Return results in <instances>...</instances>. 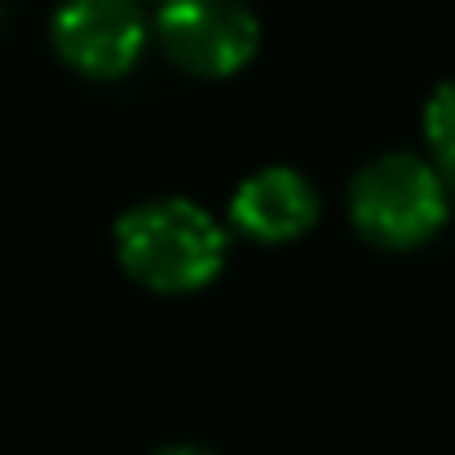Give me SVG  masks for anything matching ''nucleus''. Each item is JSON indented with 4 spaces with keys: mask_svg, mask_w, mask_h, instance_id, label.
<instances>
[{
    "mask_svg": "<svg viewBox=\"0 0 455 455\" xmlns=\"http://www.w3.org/2000/svg\"><path fill=\"white\" fill-rule=\"evenodd\" d=\"M230 221L257 243H288L318 221V195L305 172L275 164L239 181L230 199Z\"/></svg>",
    "mask_w": 455,
    "mask_h": 455,
    "instance_id": "nucleus-5",
    "label": "nucleus"
},
{
    "mask_svg": "<svg viewBox=\"0 0 455 455\" xmlns=\"http://www.w3.org/2000/svg\"><path fill=\"white\" fill-rule=\"evenodd\" d=\"M147 44L138 0H62L53 13V49L67 67L93 80L124 76Z\"/></svg>",
    "mask_w": 455,
    "mask_h": 455,
    "instance_id": "nucleus-4",
    "label": "nucleus"
},
{
    "mask_svg": "<svg viewBox=\"0 0 455 455\" xmlns=\"http://www.w3.org/2000/svg\"><path fill=\"white\" fill-rule=\"evenodd\" d=\"M155 36L172 67L190 76H235L261 40V22L243 0H159Z\"/></svg>",
    "mask_w": 455,
    "mask_h": 455,
    "instance_id": "nucleus-3",
    "label": "nucleus"
},
{
    "mask_svg": "<svg viewBox=\"0 0 455 455\" xmlns=\"http://www.w3.org/2000/svg\"><path fill=\"white\" fill-rule=\"evenodd\" d=\"M425 142H429V159L443 172L447 190L455 195V80L438 84L434 98L425 102Z\"/></svg>",
    "mask_w": 455,
    "mask_h": 455,
    "instance_id": "nucleus-6",
    "label": "nucleus"
},
{
    "mask_svg": "<svg viewBox=\"0 0 455 455\" xmlns=\"http://www.w3.org/2000/svg\"><path fill=\"white\" fill-rule=\"evenodd\" d=\"M116 257L151 292H199L226 266V230L190 199H147L116 221Z\"/></svg>",
    "mask_w": 455,
    "mask_h": 455,
    "instance_id": "nucleus-1",
    "label": "nucleus"
},
{
    "mask_svg": "<svg viewBox=\"0 0 455 455\" xmlns=\"http://www.w3.org/2000/svg\"><path fill=\"white\" fill-rule=\"evenodd\" d=\"M159 455H208V451H199V447H164Z\"/></svg>",
    "mask_w": 455,
    "mask_h": 455,
    "instance_id": "nucleus-7",
    "label": "nucleus"
},
{
    "mask_svg": "<svg viewBox=\"0 0 455 455\" xmlns=\"http://www.w3.org/2000/svg\"><path fill=\"white\" fill-rule=\"evenodd\" d=\"M451 212V190L434 159L394 151L358 168L349 181V217L376 248L407 252L429 243Z\"/></svg>",
    "mask_w": 455,
    "mask_h": 455,
    "instance_id": "nucleus-2",
    "label": "nucleus"
}]
</instances>
